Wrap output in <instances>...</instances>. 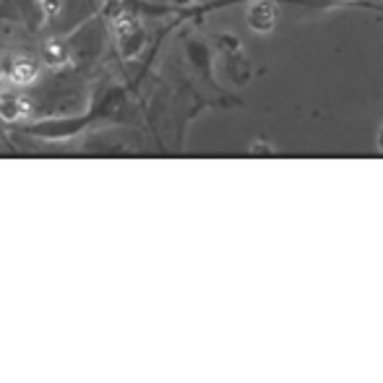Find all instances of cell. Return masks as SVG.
Listing matches in <instances>:
<instances>
[{
  "instance_id": "obj_6",
  "label": "cell",
  "mask_w": 383,
  "mask_h": 383,
  "mask_svg": "<svg viewBox=\"0 0 383 383\" xmlns=\"http://www.w3.org/2000/svg\"><path fill=\"white\" fill-rule=\"evenodd\" d=\"M378 144H381V149H383V125H381V131H378Z\"/></svg>"
},
{
  "instance_id": "obj_7",
  "label": "cell",
  "mask_w": 383,
  "mask_h": 383,
  "mask_svg": "<svg viewBox=\"0 0 383 383\" xmlns=\"http://www.w3.org/2000/svg\"><path fill=\"white\" fill-rule=\"evenodd\" d=\"M3 73H6V71H3V66H0V81H3Z\"/></svg>"
},
{
  "instance_id": "obj_4",
  "label": "cell",
  "mask_w": 383,
  "mask_h": 383,
  "mask_svg": "<svg viewBox=\"0 0 383 383\" xmlns=\"http://www.w3.org/2000/svg\"><path fill=\"white\" fill-rule=\"evenodd\" d=\"M42 55H45V63L47 66H63L68 60V47L60 42V39H50V42H45V50H42Z\"/></svg>"
},
{
  "instance_id": "obj_5",
  "label": "cell",
  "mask_w": 383,
  "mask_h": 383,
  "mask_svg": "<svg viewBox=\"0 0 383 383\" xmlns=\"http://www.w3.org/2000/svg\"><path fill=\"white\" fill-rule=\"evenodd\" d=\"M42 6H45V11L50 13V16H57L60 8H63V0H42Z\"/></svg>"
},
{
  "instance_id": "obj_2",
  "label": "cell",
  "mask_w": 383,
  "mask_h": 383,
  "mask_svg": "<svg viewBox=\"0 0 383 383\" xmlns=\"http://www.w3.org/2000/svg\"><path fill=\"white\" fill-rule=\"evenodd\" d=\"M8 76H11V81L16 86H29L39 76V66H37V60H32V57H16L11 63V68H8Z\"/></svg>"
},
{
  "instance_id": "obj_1",
  "label": "cell",
  "mask_w": 383,
  "mask_h": 383,
  "mask_svg": "<svg viewBox=\"0 0 383 383\" xmlns=\"http://www.w3.org/2000/svg\"><path fill=\"white\" fill-rule=\"evenodd\" d=\"M32 115V100L16 94V91H3L0 94V118L3 120H24Z\"/></svg>"
},
{
  "instance_id": "obj_3",
  "label": "cell",
  "mask_w": 383,
  "mask_h": 383,
  "mask_svg": "<svg viewBox=\"0 0 383 383\" xmlns=\"http://www.w3.org/2000/svg\"><path fill=\"white\" fill-rule=\"evenodd\" d=\"M274 24H277V8H274L271 3H259L248 16V26L261 34L269 32Z\"/></svg>"
}]
</instances>
